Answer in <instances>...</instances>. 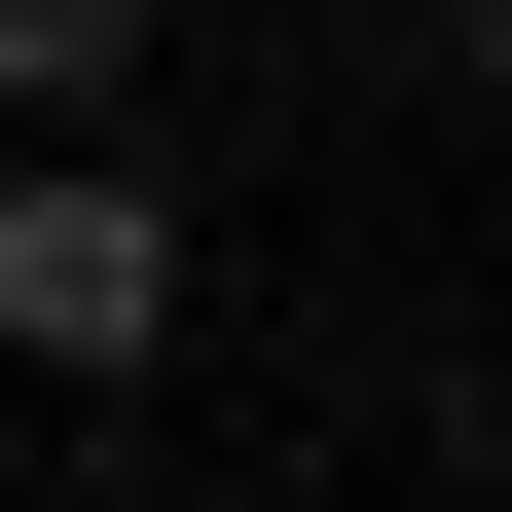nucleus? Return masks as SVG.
<instances>
[{
    "label": "nucleus",
    "instance_id": "obj_1",
    "mask_svg": "<svg viewBox=\"0 0 512 512\" xmlns=\"http://www.w3.org/2000/svg\"><path fill=\"white\" fill-rule=\"evenodd\" d=\"M0 366L37 403H147L183 366V183L147 147H0Z\"/></svg>",
    "mask_w": 512,
    "mask_h": 512
},
{
    "label": "nucleus",
    "instance_id": "obj_2",
    "mask_svg": "<svg viewBox=\"0 0 512 512\" xmlns=\"http://www.w3.org/2000/svg\"><path fill=\"white\" fill-rule=\"evenodd\" d=\"M147 37H183V0H0V147H110V110H147Z\"/></svg>",
    "mask_w": 512,
    "mask_h": 512
}]
</instances>
